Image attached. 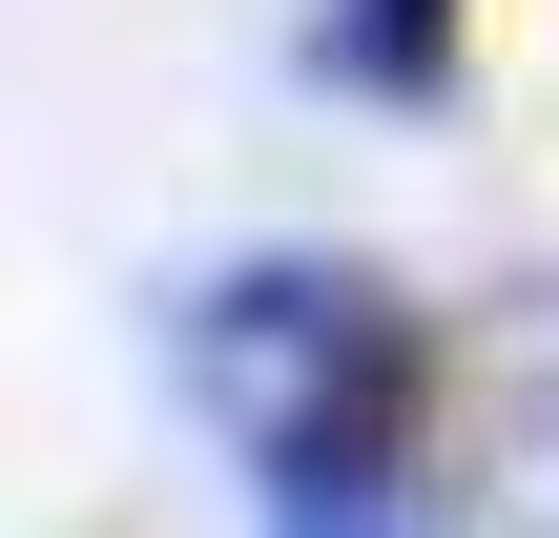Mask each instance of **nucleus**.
Returning <instances> with one entry per match:
<instances>
[{"instance_id":"obj_1","label":"nucleus","mask_w":559,"mask_h":538,"mask_svg":"<svg viewBox=\"0 0 559 538\" xmlns=\"http://www.w3.org/2000/svg\"><path fill=\"white\" fill-rule=\"evenodd\" d=\"M332 62H353V83H415V62H436V0H353Z\"/></svg>"}]
</instances>
